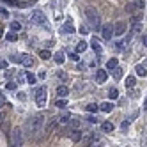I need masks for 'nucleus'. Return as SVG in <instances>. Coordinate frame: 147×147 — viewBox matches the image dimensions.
I'll use <instances>...</instances> for the list:
<instances>
[{
    "mask_svg": "<svg viewBox=\"0 0 147 147\" xmlns=\"http://www.w3.org/2000/svg\"><path fill=\"white\" fill-rule=\"evenodd\" d=\"M43 124H45V117L43 115H34L30 117L27 122H25V131H27V136L28 138H36V136L43 131Z\"/></svg>",
    "mask_w": 147,
    "mask_h": 147,
    "instance_id": "1",
    "label": "nucleus"
},
{
    "mask_svg": "<svg viewBox=\"0 0 147 147\" xmlns=\"http://www.w3.org/2000/svg\"><path fill=\"white\" fill-rule=\"evenodd\" d=\"M85 18H87V22L90 23V27L94 28V30H98L99 28V13L96 11L94 7H87L85 9Z\"/></svg>",
    "mask_w": 147,
    "mask_h": 147,
    "instance_id": "2",
    "label": "nucleus"
},
{
    "mask_svg": "<svg viewBox=\"0 0 147 147\" xmlns=\"http://www.w3.org/2000/svg\"><path fill=\"white\" fill-rule=\"evenodd\" d=\"M11 142H13V147H23L25 136H23L22 128H14V131H13V135H11Z\"/></svg>",
    "mask_w": 147,
    "mask_h": 147,
    "instance_id": "3",
    "label": "nucleus"
},
{
    "mask_svg": "<svg viewBox=\"0 0 147 147\" xmlns=\"http://www.w3.org/2000/svg\"><path fill=\"white\" fill-rule=\"evenodd\" d=\"M46 99H48L46 89H45V87H39V89L36 90V105H37V107H41V108H43L45 105H46Z\"/></svg>",
    "mask_w": 147,
    "mask_h": 147,
    "instance_id": "4",
    "label": "nucleus"
},
{
    "mask_svg": "<svg viewBox=\"0 0 147 147\" xmlns=\"http://www.w3.org/2000/svg\"><path fill=\"white\" fill-rule=\"evenodd\" d=\"M32 22L36 25H46V16L43 11H34L32 13Z\"/></svg>",
    "mask_w": 147,
    "mask_h": 147,
    "instance_id": "5",
    "label": "nucleus"
},
{
    "mask_svg": "<svg viewBox=\"0 0 147 147\" xmlns=\"http://www.w3.org/2000/svg\"><path fill=\"white\" fill-rule=\"evenodd\" d=\"M112 30H113V36H122L126 32V23L124 22H115L112 25Z\"/></svg>",
    "mask_w": 147,
    "mask_h": 147,
    "instance_id": "6",
    "label": "nucleus"
},
{
    "mask_svg": "<svg viewBox=\"0 0 147 147\" xmlns=\"http://www.w3.org/2000/svg\"><path fill=\"white\" fill-rule=\"evenodd\" d=\"M101 34H103V39H105V41H110V39H112V36H113L112 25H103V30H101Z\"/></svg>",
    "mask_w": 147,
    "mask_h": 147,
    "instance_id": "7",
    "label": "nucleus"
},
{
    "mask_svg": "<svg viewBox=\"0 0 147 147\" xmlns=\"http://www.w3.org/2000/svg\"><path fill=\"white\" fill-rule=\"evenodd\" d=\"M107 71H105V69H99L98 73H96V82L99 83V85H101V83H105V82H107Z\"/></svg>",
    "mask_w": 147,
    "mask_h": 147,
    "instance_id": "8",
    "label": "nucleus"
},
{
    "mask_svg": "<svg viewBox=\"0 0 147 147\" xmlns=\"http://www.w3.org/2000/svg\"><path fill=\"white\" fill-rule=\"evenodd\" d=\"M22 64H23L25 67H32L36 62H34V59L30 57V55H22Z\"/></svg>",
    "mask_w": 147,
    "mask_h": 147,
    "instance_id": "9",
    "label": "nucleus"
},
{
    "mask_svg": "<svg viewBox=\"0 0 147 147\" xmlns=\"http://www.w3.org/2000/svg\"><path fill=\"white\" fill-rule=\"evenodd\" d=\"M57 96H59V98H66V96H69V87H66V85L57 87Z\"/></svg>",
    "mask_w": 147,
    "mask_h": 147,
    "instance_id": "10",
    "label": "nucleus"
},
{
    "mask_svg": "<svg viewBox=\"0 0 147 147\" xmlns=\"http://www.w3.org/2000/svg\"><path fill=\"white\" fill-rule=\"evenodd\" d=\"M69 138H71L73 142H80V140H82V131H80V129H71Z\"/></svg>",
    "mask_w": 147,
    "mask_h": 147,
    "instance_id": "11",
    "label": "nucleus"
},
{
    "mask_svg": "<svg viewBox=\"0 0 147 147\" xmlns=\"http://www.w3.org/2000/svg\"><path fill=\"white\" fill-rule=\"evenodd\" d=\"M90 46H92V50L96 51V53H99V55H101V50H103V48H101L99 41H98L96 37H92V41H90Z\"/></svg>",
    "mask_w": 147,
    "mask_h": 147,
    "instance_id": "12",
    "label": "nucleus"
},
{
    "mask_svg": "<svg viewBox=\"0 0 147 147\" xmlns=\"http://www.w3.org/2000/svg\"><path fill=\"white\" fill-rule=\"evenodd\" d=\"M117 67H119V60H117V59H110V60L107 62V69L113 71V69H117Z\"/></svg>",
    "mask_w": 147,
    "mask_h": 147,
    "instance_id": "13",
    "label": "nucleus"
},
{
    "mask_svg": "<svg viewBox=\"0 0 147 147\" xmlns=\"http://www.w3.org/2000/svg\"><path fill=\"white\" fill-rule=\"evenodd\" d=\"M99 108H101V110H103L105 113H110V112L113 110V105L107 101V103H101V105H99Z\"/></svg>",
    "mask_w": 147,
    "mask_h": 147,
    "instance_id": "14",
    "label": "nucleus"
},
{
    "mask_svg": "<svg viewBox=\"0 0 147 147\" xmlns=\"http://www.w3.org/2000/svg\"><path fill=\"white\" fill-rule=\"evenodd\" d=\"M135 73H136V76H147V67H144V66H136L135 67Z\"/></svg>",
    "mask_w": 147,
    "mask_h": 147,
    "instance_id": "15",
    "label": "nucleus"
},
{
    "mask_svg": "<svg viewBox=\"0 0 147 147\" xmlns=\"http://www.w3.org/2000/svg\"><path fill=\"white\" fill-rule=\"evenodd\" d=\"M96 140H98V135H96V133H92V135H89L87 138H85V145L90 147V145H94V142H96Z\"/></svg>",
    "mask_w": 147,
    "mask_h": 147,
    "instance_id": "16",
    "label": "nucleus"
},
{
    "mask_svg": "<svg viewBox=\"0 0 147 147\" xmlns=\"http://www.w3.org/2000/svg\"><path fill=\"white\" fill-rule=\"evenodd\" d=\"M101 129H103L105 133H110V131H113V124L108 122V121H105V122L101 124Z\"/></svg>",
    "mask_w": 147,
    "mask_h": 147,
    "instance_id": "17",
    "label": "nucleus"
},
{
    "mask_svg": "<svg viewBox=\"0 0 147 147\" xmlns=\"http://www.w3.org/2000/svg\"><path fill=\"white\" fill-rule=\"evenodd\" d=\"M62 30H64L66 34H75V27H73L71 22H66V23H64V28H62Z\"/></svg>",
    "mask_w": 147,
    "mask_h": 147,
    "instance_id": "18",
    "label": "nucleus"
},
{
    "mask_svg": "<svg viewBox=\"0 0 147 147\" xmlns=\"http://www.w3.org/2000/svg\"><path fill=\"white\" fill-rule=\"evenodd\" d=\"M36 80H37V76H36V75H32V73H27V75H25V82H28L30 85H34Z\"/></svg>",
    "mask_w": 147,
    "mask_h": 147,
    "instance_id": "19",
    "label": "nucleus"
},
{
    "mask_svg": "<svg viewBox=\"0 0 147 147\" xmlns=\"http://www.w3.org/2000/svg\"><path fill=\"white\" fill-rule=\"evenodd\" d=\"M126 87H129V89H133L135 87V83H136V78L135 76H128V78H126Z\"/></svg>",
    "mask_w": 147,
    "mask_h": 147,
    "instance_id": "20",
    "label": "nucleus"
},
{
    "mask_svg": "<svg viewBox=\"0 0 147 147\" xmlns=\"http://www.w3.org/2000/svg\"><path fill=\"white\" fill-rule=\"evenodd\" d=\"M57 119H59V117H53V119H51V121L46 124V128H45V131H46V133H50L51 129H53V126L57 124Z\"/></svg>",
    "mask_w": 147,
    "mask_h": 147,
    "instance_id": "21",
    "label": "nucleus"
},
{
    "mask_svg": "<svg viewBox=\"0 0 147 147\" xmlns=\"http://www.w3.org/2000/svg\"><path fill=\"white\" fill-rule=\"evenodd\" d=\"M53 59H55L57 64H62V62H64V51H57V53L53 55Z\"/></svg>",
    "mask_w": 147,
    "mask_h": 147,
    "instance_id": "22",
    "label": "nucleus"
},
{
    "mask_svg": "<svg viewBox=\"0 0 147 147\" xmlns=\"http://www.w3.org/2000/svg\"><path fill=\"white\" fill-rule=\"evenodd\" d=\"M69 124L73 126V129H78V128H80V121H78V117H71V119H69Z\"/></svg>",
    "mask_w": 147,
    "mask_h": 147,
    "instance_id": "23",
    "label": "nucleus"
},
{
    "mask_svg": "<svg viewBox=\"0 0 147 147\" xmlns=\"http://www.w3.org/2000/svg\"><path fill=\"white\" fill-rule=\"evenodd\" d=\"M98 110H99V105H96V103H90V105H87V112L94 113V112H98Z\"/></svg>",
    "mask_w": 147,
    "mask_h": 147,
    "instance_id": "24",
    "label": "nucleus"
},
{
    "mask_svg": "<svg viewBox=\"0 0 147 147\" xmlns=\"http://www.w3.org/2000/svg\"><path fill=\"white\" fill-rule=\"evenodd\" d=\"M108 98H110V99H117V98H119L117 89H110V90H108Z\"/></svg>",
    "mask_w": 147,
    "mask_h": 147,
    "instance_id": "25",
    "label": "nucleus"
},
{
    "mask_svg": "<svg viewBox=\"0 0 147 147\" xmlns=\"http://www.w3.org/2000/svg\"><path fill=\"white\" fill-rule=\"evenodd\" d=\"M55 105H57L59 108H66V107H67V101H66L64 98H60V99H57V101H55Z\"/></svg>",
    "mask_w": 147,
    "mask_h": 147,
    "instance_id": "26",
    "label": "nucleus"
},
{
    "mask_svg": "<svg viewBox=\"0 0 147 147\" xmlns=\"http://www.w3.org/2000/svg\"><path fill=\"white\" fill-rule=\"evenodd\" d=\"M39 57H41V59H45V60H46V59H50V57H51L50 50H41V51H39Z\"/></svg>",
    "mask_w": 147,
    "mask_h": 147,
    "instance_id": "27",
    "label": "nucleus"
},
{
    "mask_svg": "<svg viewBox=\"0 0 147 147\" xmlns=\"http://www.w3.org/2000/svg\"><path fill=\"white\" fill-rule=\"evenodd\" d=\"M85 50H87V43H85V41L78 43V46H76V51H78V53H82V51H85Z\"/></svg>",
    "mask_w": 147,
    "mask_h": 147,
    "instance_id": "28",
    "label": "nucleus"
},
{
    "mask_svg": "<svg viewBox=\"0 0 147 147\" xmlns=\"http://www.w3.org/2000/svg\"><path fill=\"white\" fill-rule=\"evenodd\" d=\"M20 28H22V23H20V22H13L11 23V30H13V32H18Z\"/></svg>",
    "mask_w": 147,
    "mask_h": 147,
    "instance_id": "29",
    "label": "nucleus"
},
{
    "mask_svg": "<svg viewBox=\"0 0 147 147\" xmlns=\"http://www.w3.org/2000/svg\"><path fill=\"white\" fill-rule=\"evenodd\" d=\"M5 39L9 41V43H13V41H16V39H18V36L13 32V34H7V36H5Z\"/></svg>",
    "mask_w": 147,
    "mask_h": 147,
    "instance_id": "30",
    "label": "nucleus"
},
{
    "mask_svg": "<svg viewBox=\"0 0 147 147\" xmlns=\"http://www.w3.org/2000/svg\"><path fill=\"white\" fill-rule=\"evenodd\" d=\"M140 30H142V23H135L133 25V34H138Z\"/></svg>",
    "mask_w": 147,
    "mask_h": 147,
    "instance_id": "31",
    "label": "nucleus"
},
{
    "mask_svg": "<svg viewBox=\"0 0 147 147\" xmlns=\"http://www.w3.org/2000/svg\"><path fill=\"white\" fill-rule=\"evenodd\" d=\"M121 76H122V69H119V67H117V69H113V78H117V80H119Z\"/></svg>",
    "mask_w": 147,
    "mask_h": 147,
    "instance_id": "32",
    "label": "nucleus"
},
{
    "mask_svg": "<svg viewBox=\"0 0 147 147\" xmlns=\"http://www.w3.org/2000/svg\"><path fill=\"white\" fill-rule=\"evenodd\" d=\"M9 67V62L7 60H0V69H7Z\"/></svg>",
    "mask_w": 147,
    "mask_h": 147,
    "instance_id": "33",
    "label": "nucleus"
},
{
    "mask_svg": "<svg viewBox=\"0 0 147 147\" xmlns=\"http://www.w3.org/2000/svg\"><path fill=\"white\" fill-rule=\"evenodd\" d=\"M59 119H60V122H69L71 115H67V113H66V115H62V117H59Z\"/></svg>",
    "mask_w": 147,
    "mask_h": 147,
    "instance_id": "34",
    "label": "nucleus"
},
{
    "mask_svg": "<svg viewBox=\"0 0 147 147\" xmlns=\"http://www.w3.org/2000/svg\"><path fill=\"white\" fill-rule=\"evenodd\" d=\"M7 16H9V13L5 11L4 7H0V18H7Z\"/></svg>",
    "mask_w": 147,
    "mask_h": 147,
    "instance_id": "35",
    "label": "nucleus"
},
{
    "mask_svg": "<svg viewBox=\"0 0 147 147\" xmlns=\"http://www.w3.org/2000/svg\"><path fill=\"white\" fill-rule=\"evenodd\" d=\"M11 60L13 62H22V55H11Z\"/></svg>",
    "mask_w": 147,
    "mask_h": 147,
    "instance_id": "36",
    "label": "nucleus"
},
{
    "mask_svg": "<svg viewBox=\"0 0 147 147\" xmlns=\"http://www.w3.org/2000/svg\"><path fill=\"white\" fill-rule=\"evenodd\" d=\"M7 89H9V90L16 89V83H14V82H9V83H7Z\"/></svg>",
    "mask_w": 147,
    "mask_h": 147,
    "instance_id": "37",
    "label": "nucleus"
},
{
    "mask_svg": "<svg viewBox=\"0 0 147 147\" xmlns=\"http://www.w3.org/2000/svg\"><path fill=\"white\" fill-rule=\"evenodd\" d=\"M69 57H71V60H75V62H78V55H76V53H71V51H69Z\"/></svg>",
    "mask_w": 147,
    "mask_h": 147,
    "instance_id": "38",
    "label": "nucleus"
},
{
    "mask_svg": "<svg viewBox=\"0 0 147 147\" xmlns=\"http://www.w3.org/2000/svg\"><path fill=\"white\" fill-rule=\"evenodd\" d=\"M121 128H122V129H128V128H129V122H128V121H124V122L121 124Z\"/></svg>",
    "mask_w": 147,
    "mask_h": 147,
    "instance_id": "39",
    "label": "nucleus"
},
{
    "mask_svg": "<svg viewBox=\"0 0 147 147\" xmlns=\"http://www.w3.org/2000/svg\"><path fill=\"white\" fill-rule=\"evenodd\" d=\"M80 32H82V34H87V32H89V28H87V27H85V25H83V27H82V28H80Z\"/></svg>",
    "mask_w": 147,
    "mask_h": 147,
    "instance_id": "40",
    "label": "nucleus"
},
{
    "mask_svg": "<svg viewBox=\"0 0 147 147\" xmlns=\"http://www.w3.org/2000/svg\"><path fill=\"white\" fill-rule=\"evenodd\" d=\"M5 121V112H0V122Z\"/></svg>",
    "mask_w": 147,
    "mask_h": 147,
    "instance_id": "41",
    "label": "nucleus"
},
{
    "mask_svg": "<svg viewBox=\"0 0 147 147\" xmlns=\"http://www.w3.org/2000/svg\"><path fill=\"white\" fill-rule=\"evenodd\" d=\"M89 122H98V119L94 117V115H90V117H89Z\"/></svg>",
    "mask_w": 147,
    "mask_h": 147,
    "instance_id": "42",
    "label": "nucleus"
},
{
    "mask_svg": "<svg viewBox=\"0 0 147 147\" xmlns=\"http://www.w3.org/2000/svg\"><path fill=\"white\" fill-rule=\"evenodd\" d=\"M144 46H145V48H147V36H145V37H144Z\"/></svg>",
    "mask_w": 147,
    "mask_h": 147,
    "instance_id": "43",
    "label": "nucleus"
},
{
    "mask_svg": "<svg viewBox=\"0 0 147 147\" xmlns=\"http://www.w3.org/2000/svg\"><path fill=\"white\" fill-rule=\"evenodd\" d=\"M2 36H4V30H2V28H0V37H2Z\"/></svg>",
    "mask_w": 147,
    "mask_h": 147,
    "instance_id": "44",
    "label": "nucleus"
},
{
    "mask_svg": "<svg viewBox=\"0 0 147 147\" xmlns=\"http://www.w3.org/2000/svg\"><path fill=\"white\" fill-rule=\"evenodd\" d=\"M2 107H4V101H2V99H0V108H2Z\"/></svg>",
    "mask_w": 147,
    "mask_h": 147,
    "instance_id": "45",
    "label": "nucleus"
},
{
    "mask_svg": "<svg viewBox=\"0 0 147 147\" xmlns=\"http://www.w3.org/2000/svg\"><path fill=\"white\" fill-rule=\"evenodd\" d=\"M90 147H101V145H90Z\"/></svg>",
    "mask_w": 147,
    "mask_h": 147,
    "instance_id": "46",
    "label": "nucleus"
},
{
    "mask_svg": "<svg viewBox=\"0 0 147 147\" xmlns=\"http://www.w3.org/2000/svg\"><path fill=\"white\" fill-rule=\"evenodd\" d=\"M145 66H147V60H145Z\"/></svg>",
    "mask_w": 147,
    "mask_h": 147,
    "instance_id": "47",
    "label": "nucleus"
}]
</instances>
